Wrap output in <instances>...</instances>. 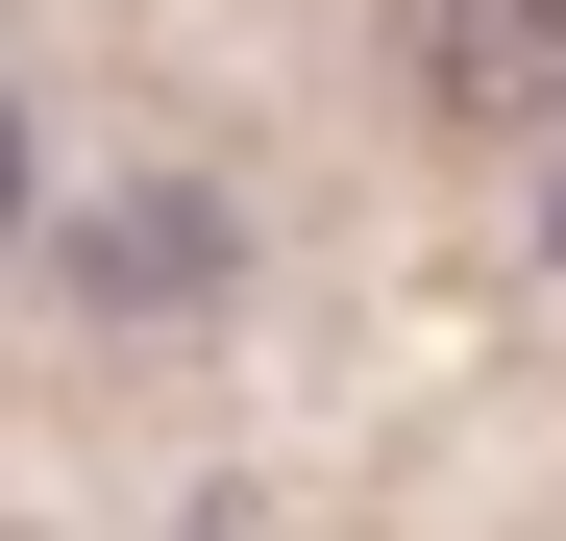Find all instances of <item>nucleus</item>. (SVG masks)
Returning <instances> with one entry per match:
<instances>
[{
    "label": "nucleus",
    "mask_w": 566,
    "mask_h": 541,
    "mask_svg": "<svg viewBox=\"0 0 566 541\" xmlns=\"http://www.w3.org/2000/svg\"><path fill=\"white\" fill-rule=\"evenodd\" d=\"M419 124L542 148V124H566V0H419Z\"/></svg>",
    "instance_id": "obj_1"
},
{
    "label": "nucleus",
    "mask_w": 566,
    "mask_h": 541,
    "mask_svg": "<svg viewBox=\"0 0 566 541\" xmlns=\"http://www.w3.org/2000/svg\"><path fill=\"white\" fill-rule=\"evenodd\" d=\"M0 246H25V99H0Z\"/></svg>",
    "instance_id": "obj_3"
},
{
    "label": "nucleus",
    "mask_w": 566,
    "mask_h": 541,
    "mask_svg": "<svg viewBox=\"0 0 566 541\" xmlns=\"http://www.w3.org/2000/svg\"><path fill=\"white\" fill-rule=\"evenodd\" d=\"M74 296H124V320H172V296H222V198H74Z\"/></svg>",
    "instance_id": "obj_2"
}]
</instances>
